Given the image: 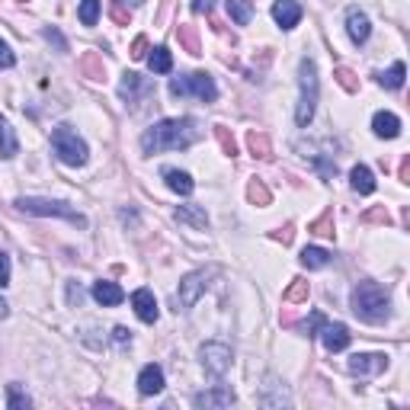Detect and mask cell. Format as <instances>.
Returning <instances> with one entry per match:
<instances>
[{"label":"cell","mask_w":410,"mask_h":410,"mask_svg":"<svg viewBox=\"0 0 410 410\" xmlns=\"http://www.w3.org/2000/svg\"><path fill=\"white\" fill-rule=\"evenodd\" d=\"M199 122L196 119H160L141 135V151L160 154V151H180L199 141Z\"/></svg>","instance_id":"cell-1"},{"label":"cell","mask_w":410,"mask_h":410,"mask_svg":"<svg viewBox=\"0 0 410 410\" xmlns=\"http://www.w3.org/2000/svg\"><path fill=\"white\" fill-rule=\"evenodd\" d=\"M350 304H353V314H356L359 320H365V324H385L388 314H391V298H388V292L372 279L359 282L356 289H353Z\"/></svg>","instance_id":"cell-2"},{"label":"cell","mask_w":410,"mask_h":410,"mask_svg":"<svg viewBox=\"0 0 410 410\" xmlns=\"http://www.w3.org/2000/svg\"><path fill=\"white\" fill-rule=\"evenodd\" d=\"M298 90H302V97H298L295 122L304 129V125L314 119V109H318V97H320L318 68H314V61H311V58H302V64H298Z\"/></svg>","instance_id":"cell-3"},{"label":"cell","mask_w":410,"mask_h":410,"mask_svg":"<svg viewBox=\"0 0 410 410\" xmlns=\"http://www.w3.org/2000/svg\"><path fill=\"white\" fill-rule=\"evenodd\" d=\"M16 208L26 215H38V218H64L71 221V225H77V228H87V218L77 208H71L68 202H58V199H36V196H23L16 199Z\"/></svg>","instance_id":"cell-4"},{"label":"cell","mask_w":410,"mask_h":410,"mask_svg":"<svg viewBox=\"0 0 410 410\" xmlns=\"http://www.w3.org/2000/svg\"><path fill=\"white\" fill-rule=\"evenodd\" d=\"M52 151L58 154L61 164L68 167H84L87 164V141L77 135L71 125H58L52 132Z\"/></svg>","instance_id":"cell-5"},{"label":"cell","mask_w":410,"mask_h":410,"mask_svg":"<svg viewBox=\"0 0 410 410\" xmlns=\"http://www.w3.org/2000/svg\"><path fill=\"white\" fill-rule=\"evenodd\" d=\"M170 93H174V97H196V99H202V103H215V99H218V87H215V80L205 74V71L174 77V80H170Z\"/></svg>","instance_id":"cell-6"},{"label":"cell","mask_w":410,"mask_h":410,"mask_svg":"<svg viewBox=\"0 0 410 410\" xmlns=\"http://www.w3.org/2000/svg\"><path fill=\"white\" fill-rule=\"evenodd\" d=\"M199 359H202V369L208 375H215V379H221V375L231 369V362H234V353H231L228 343H202V350H199Z\"/></svg>","instance_id":"cell-7"},{"label":"cell","mask_w":410,"mask_h":410,"mask_svg":"<svg viewBox=\"0 0 410 410\" xmlns=\"http://www.w3.org/2000/svg\"><path fill=\"white\" fill-rule=\"evenodd\" d=\"M215 276V269H196V273H190V276H183V282H180V292H176V311H190L192 304L199 302V295H202L205 289H208V279Z\"/></svg>","instance_id":"cell-8"},{"label":"cell","mask_w":410,"mask_h":410,"mask_svg":"<svg viewBox=\"0 0 410 410\" xmlns=\"http://www.w3.org/2000/svg\"><path fill=\"white\" fill-rule=\"evenodd\" d=\"M154 93V84L148 80V77L135 74V71H129V74H122V84H119V97L129 99V103H141L145 97H151Z\"/></svg>","instance_id":"cell-9"},{"label":"cell","mask_w":410,"mask_h":410,"mask_svg":"<svg viewBox=\"0 0 410 410\" xmlns=\"http://www.w3.org/2000/svg\"><path fill=\"white\" fill-rule=\"evenodd\" d=\"M346 369L353 375H379L388 369V356L385 353H356V356H350Z\"/></svg>","instance_id":"cell-10"},{"label":"cell","mask_w":410,"mask_h":410,"mask_svg":"<svg viewBox=\"0 0 410 410\" xmlns=\"http://www.w3.org/2000/svg\"><path fill=\"white\" fill-rule=\"evenodd\" d=\"M320 340H324L327 353H343L346 346H350V327L346 324H324L320 327Z\"/></svg>","instance_id":"cell-11"},{"label":"cell","mask_w":410,"mask_h":410,"mask_svg":"<svg viewBox=\"0 0 410 410\" xmlns=\"http://www.w3.org/2000/svg\"><path fill=\"white\" fill-rule=\"evenodd\" d=\"M237 397H234V391L231 388H225V385H218V388H212V391H199L196 397H192V404L196 407H231Z\"/></svg>","instance_id":"cell-12"},{"label":"cell","mask_w":410,"mask_h":410,"mask_svg":"<svg viewBox=\"0 0 410 410\" xmlns=\"http://www.w3.org/2000/svg\"><path fill=\"white\" fill-rule=\"evenodd\" d=\"M132 308H135V314L145 320V324H154V320H157V314H160L151 289H135V292H132Z\"/></svg>","instance_id":"cell-13"},{"label":"cell","mask_w":410,"mask_h":410,"mask_svg":"<svg viewBox=\"0 0 410 410\" xmlns=\"http://www.w3.org/2000/svg\"><path fill=\"white\" fill-rule=\"evenodd\" d=\"M138 391L145 397H151V395H160L164 391V369L160 365H145L141 369V375H138Z\"/></svg>","instance_id":"cell-14"},{"label":"cell","mask_w":410,"mask_h":410,"mask_svg":"<svg viewBox=\"0 0 410 410\" xmlns=\"http://www.w3.org/2000/svg\"><path fill=\"white\" fill-rule=\"evenodd\" d=\"M346 32H350V38L356 42V45H365V42H369V36H372L369 16L359 13V10H350V13H346Z\"/></svg>","instance_id":"cell-15"},{"label":"cell","mask_w":410,"mask_h":410,"mask_svg":"<svg viewBox=\"0 0 410 410\" xmlns=\"http://www.w3.org/2000/svg\"><path fill=\"white\" fill-rule=\"evenodd\" d=\"M93 298H97L103 308H115V304L125 302V292H122L115 282L99 279V282H93Z\"/></svg>","instance_id":"cell-16"},{"label":"cell","mask_w":410,"mask_h":410,"mask_svg":"<svg viewBox=\"0 0 410 410\" xmlns=\"http://www.w3.org/2000/svg\"><path fill=\"white\" fill-rule=\"evenodd\" d=\"M273 20L282 26V29H295L298 20H302V7H298L295 0H276Z\"/></svg>","instance_id":"cell-17"},{"label":"cell","mask_w":410,"mask_h":410,"mask_svg":"<svg viewBox=\"0 0 410 410\" xmlns=\"http://www.w3.org/2000/svg\"><path fill=\"white\" fill-rule=\"evenodd\" d=\"M372 129L379 138H397L401 135V119H397L395 113H375Z\"/></svg>","instance_id":"cell-18"},{"label":"cell","mask_w":410,"mask_h":410,"mask_svg":"<svg viewBox=\"0 0 410 410\" xmlns=\"http://www.w3.org/2000/svg\"><path fill=\"white\" fill-rule=\"evenodd\" d=\"M350 186L359 192V196H369V192H375V176H372V170L365 167V164H356V167L350 170Z\"/></svg>","instance_id":"cell-19"},{"label":"cell","mask_w":410,"mask_h":410,"mask_svg":"<svg viewBox=\"0 0 410 410\" xmlns=\"http://www.w3.org/2000/svg\"><path fill=\"white\" fill-rule=\"evenodd\" d=\"M164 180H167V186L176 192V196H190V192L196 190L192 176H190V174H183V170H174V167L164 170Z\"/></svg>","instance_id":"cell-20"},{"label":"cell","mask_w":410,"mask_h":410,"mask_svg":"<svg viewBox=\"0 0 410 410\" xmlns=\"http://www.w3.org/2000/svg\"><path fill=\"white\" fill-rule=\"evenodd\" d=\"M16 154H20V141H16L13 129H10V122L0 115V157L10 160V157H16Z\"/></svg>","instance_id":"cell-21"},{"label":"cell","mask_w":410,"mask_h":410,"mask_svg":"<svg viewBox=\"0 0 410 410\" xmlns=\"http://www.w3.org/2000/svg\"><path fill=\"white\" fill-rule=\"evenodd\" d=\"M176 221L192 225V228H205V225H208V215H205L202 205H183V208H176Z\"/></svg>","instance_id":"cell-22"},{"label":"cell","mask_w":410,"mask_h":410,"mask_svg":"<svg viewBox=\"0 0 410 410\" xmlns=\"http://www.w3.org/2000/svg\"><path fill=\"white\" fill-rule=\"evenodd\" d=\"M404 74H407L404 61H395V64H391L385 74H379V84L388 87V90H401V87H404Z\"/></svg>","instance_id":"cell-23"},{"label":"cell","mask_w":410,"mask_h":410,"mask_svg":"<svg viewBox=\"0 0 410 410\" xmlns=\"http://www.w3.org/2000/svg\"><path fill=\"white\" fill-rule=\"evenodd\" d=\"M247 148H250V154L260 160L273 157V145H269V138H266L263 132H250V135H247Z\"/></svg>","instance_id":"cell-24"},{"label":"cell","mask_w":410,"mask_h":410,"mask_svg":"<svg viewBox=\"0 0 410 410\" xmlns=\"http://www.w3.org/2000/svg\"><path fill=\"white\" fill-rule=\"evenodd\" d=\"M228 16L237 26H247L253 20V3L250 0H228Z\"/></svg>","instance_id":"cell-25"},{"label":"cell","mask_w":410,"mask_h":410,"mask_svg":"<svg viewBox=\"0 0 410 410\" xmlns=\"http://www.w3.org/2000/svg\"><path fill=\"white\" fill-rule=\"evenodd\" d=\"M298 260H302V266H308V269H324V266L330 263V253H327L324 247H304Z\"/></svg>","instance_id":"cell-26"},{"label":"cell","mask_w":410,"mask_h":410,"mask_svg":"<svg viewBox=\"0 0 410 410\" xmlns=\"http://www.w3.org/2000/svg\"><path fill=\"white\" fill-rule=\"evenodd\" d=\"M308 295H311V285H308L304 279H292V285L282 292V302L285 304H302V302H308Z\"/></svg>","instance_id":"cell-27"},{"label":"cell","mask_w":410,"mask_h":410,"mask_svg":"<svg viewBox=\"0 0 410 410\" xmlns=\"http://www.w3.org/2000/svg\"><path fill=\"white\" fill-rule=\"evenodd\" d=\"M176 38H180V45L186 48L190 55H202V45H199V32H196V26L183 23L180 29H176Z\"/></svg>","instance_id":"cell-28"},{"label":"cell","mask_w":410,"mask_h":410,"mask_svg":"<svg viewBox=\"0 0 410 410\" xmlns=\"http://www.w3.org/2000/svg\"><path fill=\"white\" fill-rule=\"evenodd\" d=\"M247 199H250V202L257 205V208H266V205L273 202V196H269V190H266V183H263V180H257V176H253V180L247 183Z\"/></svg>","instance_id":"cell-29"},{"label":"cell","mask_w":410,"mask_h":410,"mask_svg":"<svg viewBox=\"0 0 410 410\" xmlns=\"http://www.w3.org/2000/svg\"><path fill=\"white\" fill-rule=\"evenodd\" d=\"M80 74L90 77V80H103V58L97 52H87L80 58Z\"/></svg>","instance_id":"cell-30"},{"label":"cell","mask_w":410,"mask_h":410,"mask_svg":"<svg viewBox=\"0 0 410 410\" xmlns=\"http://www.w3.org/2000/svg\"><path fill=\"white\" fill-rule=\"evenodd\" d=\"M148 64H151L154 74H170V71H174V58H170L167 48H154V55L148 58Z\"/></svg>","instance_id":"cell-31"},{"label":"cell","mask_w":410,"mask_h":410,"mask_svg":"<svg viewBox=\"0 0 410 410\" xmlns=\"http://www.w3.org/2000/svg\"><path fill=\"white\" fill-rule=\"evenodd\" d=\"M7 404H10V410H29L32 407L29 395H23L20 385H7Z\"/></svg>","instance_id":"cell-32"},{"label":"cell","mask_w":410,"mask_h":410,"mask_svg":"<svg viewBox=\"0 0 410 410\" xmlns=\"http://www.w3.org/2000/svg\"><path fill=\"white\" fill-rule=\"evenodd\" d=\"M308 231H311V234H320V237H334V212H324L318 221H311Z\"/></svg>","instance_id":"cell-33"},{"label":"cell","mask_w":410,"mask_h":410,"mask_svg":"<svg viewBox=\"0 0 410 410\" xmlns=\"http://www.w3.org/2000/svg\"><path fill=\"white\" fill-rule=\"evenodd\" d=\"M99 20V0H80V23L97 26Z\"/></svg>","instance_id":"cell-34"},{"label":"cell","mask_w":410,"mask_h":410,"mask_svg":"<svg viewBox=\"0 0 410 410\" xmlns=\"http://www.w3.org/2000/svg\"><path fill=\"white\" fill-rule=\"evenodd\" d=\"M215 138H218V145H221V151L228 154V157H234L237 154V145H234V135H231L225 125H215Z\"/></svg>","instance_id":"cell-35"},{"label":"cell","mask_w":410,"mask_h":410,"mask_svg":"<svg viewBox=\"0 0 410 410\" xmlns=\"http://www.w3.org/2000/svg\"><path fill=\"white\" fill-rule=\"evenodd\" d=\"M334 77H337V84H340L346 93H356L359 90V80H356V74H353L350 68H337Z\"/></svg>","instance_id":"cell-36"},{"label":"cell","mask_w":410,"mask_h":410,"mask_svg":"<svg viewBox=\"0 0 410 410\" xmlns=\"http://www.w3.org/2000/svg\"><path fill=\"white\" fill-rule=\"evenodd\" d=\"M109 16H113L119 26H129L132 23V13L122 7V0H113V3H109Z\"/></svg>","instance_id":"cell-37"},{"label":"cell","mask_w":410,"mask_h":410,"mask_svg":"<svg viewBox=\"0 0 410 410\" xmlns=\"http://www.w3.org/2000/svg\"><path fill=\"white\" fill-rule=\"evenodd\" d=\"M365 225H372V221H379V225H391V215H388V208H381V205H375V208H369V212L362 215Z\"/></svg>","instance_id":"cell-38"},{"label":"cell","mask_w":410,"mask_h":410,"mask_svg":"<svg viewBox=\"0 0 410 410\" xmlns=\"http://www.w3.org/2000/svg\"><path fill=\"white\" fill-rule=\"evenodd\" d=\"M129 55H132V58H135V61L148 58V38H145V36H138V38H135V42H132Z\"/></svg>","instance_id":"cell-39"},{"label":"cell","mask_w":410,"mask_h":410,"mask_svg":"<svg viewBox=\"0 0 410 410\" xmlns=\"http://www.w3.org/2000/svg\"><path fill=\"white\" fill-rule=\"evenodd\" d=\"M324 324H327V318H324L320 311H314V314H311V320L304 324V330H308V337H318V330H320Z\"/></svg>","instance_id":"cell-40"},{"label":"cell","mask_w":410,"mask_h":410,"mask_svg":"<svg viewBox=\"0 0 410 410\" xmlns=\"http://www.w3.org/2000/svg\"><path fill=\"white\" fill-rule=\"evenodd\" d=\"M10 285V257L0 250V289H7Z\"/></svg>","instance_id":"cell-41"},{"label":"cell","mask_w":410,"mask_h":410,"mask_svg":"<svg viewBox=\"0 0 410 410\" xmlns=\"http://www.w3.org/2000/svg\"><path fill=\"white\" fill-rule=\"evenodd\" d=\"M13 64H16V55L10 52V45L0 38V68H13Z\"/></svg>","instance_id":"cell-42"},{"label":"cell","mask_w":410,"mask_h":410,"mask_svg":"<svg viewBox=\"0 0 410 410\" xmlns=\"http://www.w3.org/2000/svg\"><path fill=\"white\" fill-rule=\"evenodd\" d=\"M42 36H45L48 42H55V48H58V52H68V42H64V36H61V32L55 29V26H52V29H45Z\"/></svg>","instance_id":"cell-43"},{"label":"cell","mask_w":410,"mask_h":410,"mask_svg":"<svg viewBox=\"0 0 410 410\" xmlns=\"http://www.w3.org/2000/svg\"><path fill=\"white\" fill-rule=\"evenodd\" d=\"M80 302H84V289H80L77 282H68V304H77V308H80Z\"/></svg>","instance_id":"cell-44"},{"label":"cell","mask_w":410,"mask_h":410,"mask_svg":"<svg viewBox=\"0 0 410 410\" xmlns=\"http://www.w3.org/2000/svg\"><path fill=\"white\" fill-rule=\"evenodd\" d=\"M292 237H295V228H292V225H285V228L273 231V241H282V243H292Z\"/></svg>","instance_id":"cell-45"},{"label":"cell","mask_w":410,"mask_h":410,"mask_svg":"<svg viewBox=\"0 0 410 410\" xmlns=\"http://www.w3.org/2000/svg\"><path fill=\"white\" fill-rule=\"evenodd\" d=\"M113 340L119 343V346H125V343H132V330H129V327H115V330H113Z\"/></svg>","instance_id":"cell-46"},{"label":"cell","mask_w":410,"mask_h":410,"mask_svg":"<svg viewBox=\"0 0 410 410\" xmlns=\"http://www.w3.org/2000/svg\"><path fill=\"white\" fill-rule=\"evenodd\" d=\"M192 10H196V13H212V0H196Z\"/></svg>","instance_id":"cell-47"},{"label":"cell","mask_w":410,"mask_h":410,"mask_svg":"<svg viewBox=\"0 0 410 410\" xmlns=\"http://www.w3.org/2000/svg\"><path fill=\"white\" fill-rule=\"evenodd\" d=\"M397 174H401V180H404V183L410 180V157H404V160H401V170H397Z\"/></svg>","instance_id":"cell-48"},{"label":"cell","mask_w":410,"mask_h":410,"mask_svg":"<svg viewBox=\"0 0 410 410\" xmlns=\"http://www.w3.org/2000/svg\"><path fill=\"white\" fill-rule=\"evenodd\" d=\"M0 318H7V302H0Z\"/></svg>","instance_id":"cell-49"},{"label":"cell","mask_w":410,"mask_h":410,"mask_svg":"<svg viewBox=\"0 0 410 410\" xmlns=\"http://www.w3.org/2000/svg\"><path fill=\"white\" fill-rule=\"evenodd\" d=\"M122 3H132V7H138V3H145V0H122Z\"/></svg>","instance_id":"cell-50"},{"label":"cell","mask_w":410,"mask_h":410,"mask_svg":"<svg viewBox=\"0 0 410 410\" xmlns=\"http://www.w3.org/2000/svg\"><path fill=\"white\" fill-rule=\"evenodd\" d=\"M20 3H23V0H20Z\"/></svg>","instance_id":"cell-51"}]
</instances>
